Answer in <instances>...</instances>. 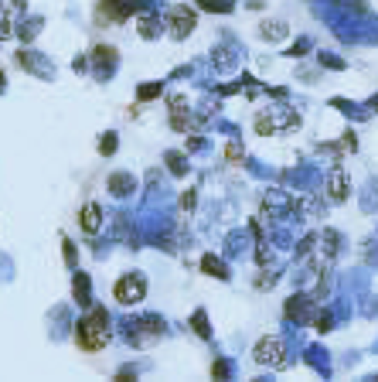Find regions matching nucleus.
Listing matches in <instances>:
<instances>
[{"mask_svg":"<svg viewBox=\"0 0 378 382\" xmlns=\"http://www.w3.org/2000/svg\"><path fill=\"white\" fill-rule=\"evenodd\" d=\"M106 341H109V318H106L102 307H96V311H89L82 321H79L75 345H79L82 351H99Z\"/></svg>","mask_w":378,"mask_h":382,"instance_id":"obj_1","label":"nucleus"},{"mask_svg":"<svg viewBox=\"0 0 378 382\" xmlns=\"http://www.w3.org/2000/svg\"><path fill=\"white\" fill-rule=\"evenodd\" d=\"M113 297L120 300V304H140V300L147 297V280H143L140 273H126V277L116 280Z\"/></svg>","mask_w":378,"mask_h":382,"instance_id":"obj_2","label":"nucleus"},{"mask_svg":"<svg viewBox=\"0 0 378 382\" xmlns=\"http://www.w3.org/2000/svg\"><path fill=\"white\" fill-rule=\"evenodd\" d=\"M168 35L170 38H188L191 31H195V24H198V17H195V10L191 7H184V3H177V7H170L168 10Z\"/></svg>","mask_w":378,"mask_h":382,"instance_id":"obj_3","label":"nucleus"},{"mask_svg":"<svg viewBox=\"0 0 378 382\" xmlns=\"http://www.w3.org/2000/svg\"><path fill=\"white\" fill-rule=\"evenodd\" d=\"M255 362L259 365H269V369H280L287 365V348L280 338H262L255 345Z\"/></svg>","mask_w":378,"mask_h":382,"instance_id":"obj_4","label":"nucleus"},{"mask_svg":"<svg viewBox=\"0 0 378 382\" xmlns=\"http://www.w3.org/2000/svg\"><path fill=\"white\" fill-rule=\"evenodd\" d=\"M79 222H82V229L89 232V236H96L99 225H102V209H99L96 202H89V205L82 209V218H79Z\"/></svg>","mask_w":378,"mask_h":382,"instance_id":"obj_5","label":"nucleus"},{"mask_svg":"<svg viewBox=\"0 0 378 382\" xmlns=\"http://www.w3.org/2000/svg\"><path fill=\"white\" fill-rule=\"evenodd\" d=\"M170 123H174L177 130L188 127V123H184V99H181V96H174V99H170Z\"/></svg>","mask_w":378,"mask_h":382,"instance_id":"obj_6","label":"nucleus"},{"mask_svg":"<svg viewBox=\"0 0 378 382\" xmlns=\"http://www.w3.org/2000/svg\"><path fill=\"white\" fill-rule=\"evenodd\" d=\"M72 287H75V300H82V304H89V277L85 273H75V280H72Z\"/></svg>","mask_w":378,"mask_h":382,"instance_id":"obj_7","label":"nucleus"},{"mask_svg":"<svg viewBox=\"0 0 378 382\" xmlns=\"http://www.w3.org/2000/svg\"><path fill=\"white\" fill-rule=\"evenodd\" d=\"M109 184H113V191H116V195H126V191H129L126 184H133V177H129V174H113V177H109Z\"/></svg>","mask_w":378,"mask_h":382,"instance_id":"obj_8","label":"nucleus"},{"mask_svg":"<svg viewBox=\"0 0 378 382\" xmlns=\"http://www.w3.org/2000/svg\"><path fill=\"white\" fill-rule=\"evenodd\" d=\"M344 195H348V191H344V174H334V177H331V198L341 202Z\"/></svg>","mask_w":378,"mask_h":382,"instance_id":"obj_9","label":"nucleus"},{"mask_svg":"<svg viewBox=\"0 0 378 382\" xmlns=\"http://www.w3.org/2000/svg\"><path fill=\"white\" fill-rule=\"evenodd\" d=\"M205 273H218V277H228V273H225V266H222V259H215V256H205Z\"/></svg>","mask_w":378,"mask_h":382,"instance_id":"obj_10","label":"nucleus"},{"mask_svg":"<svg viewBox=\"0 0 378 382\" xmlns=\"http://www.w3.org/2000/svg\"><path fill=\"white\" fill-rule=\"evenodd\" d=\"M99 150H102V154H113V150H116V140H113V137L99 140Z\"/></svg>","mask_w":378,"mask_h":382,"instance_id":"obj_11","label":"nucleus"},{"mask_svg":"<svg viewBox=\"0 0 378 382\" xmlns=\"http://www.w3.org/2000/svg\"><path fill=\"white\" fill-rule=\"evenodd\" d=\"M161 92V85H143L140 89V99H150V96H157Z\"/></svg>","mask_w":378,"mask_h":382,"instance_id":"obj_12","label":"nucleus"},{"mask_svg":"<svg viewBox=\"0 0 378 382\" xmlns=\"http://www.w3.org/2000/svg\"><path fill=\"white\" fill-rule=\"evenodd\" d=\"M195 331H198V335H208V328H205V314H195Z\"/></svg>","mask_w":378,"mask_h":382,"instance_id":"obj_13","label":"nucleus"},{"mask_svg":"<svg viewBox=\"0 0 378 382\" xmlns=\"http://www.w3.org/2000/svg\"><path fill=\"white\" fill-rule=\"evenodd\" d=\"M225 154H228V161L235 164V161H239V144H228V147H225Z\"/></svg>","mask_w":378,"mask_h":382,"instance_id":"obj_14","label":"nucleus"}]
</instances>
